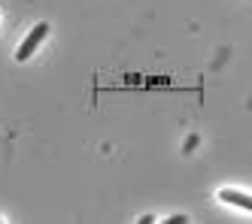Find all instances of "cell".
<instances>
[{"label": "cell", "instance_id": "cell-1", "mask_svg": "<svg viewBox=\"0 0 252 224\" xmlns=\"http://www.w3.org/2000/svg\"><path fill=\"white\" fill-rule=\"evenodd\" d=\"M46 33H49V25L46 22H40V25H33V30L25 36V43H22V49L19 52H15V58H19V61H28L31 58V55L33 52H37V46L46 40Z\"/></svg>", "mask_w": 252, "mask_h": 224}, {"label": "cell", "instance_id": "cell-2", "mask_svg": "<svg viewBox=\"0 0 252 224\" xmlns=\"http://www.w3.org/2000/svg\"><path fill=\"white\" fill-rule=\"evenodd\" d=\"M219 200H222V203H231V206H240V209H246V212H252V197L243 194V191L225 188V191H219Z\"/></svg>", "mask_w": 252, "mask_h": 224}]
</instances>
